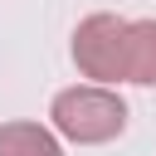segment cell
Wrapping results in <instances>:
<instances>
[{
  "instance_id": "cell-1",
  "label": "cell",
  "mask_w": 156,
  "mask_h": 156,
  "mask_svg": "<svg viewBox=\"0 0 156 156\" xmlns=\"http://www.w3.org/2000/svg\"><path fill=\"white\" fill-rule=\"evenodd\" d=\"M54 127L78 141V146H98V141H112L122 127H127V102L102 88V83H83V88H63L49 107Z\"/></svg>"
},
{
  "instance_id": "cell-2",
  "label": "cell",
  "mask_w": 156,
  "mask_h": 156,
  "mask_svg": "<svg viewBox=\"0 0 156 156\" xmlns=\"http://www.w3.org/2000/svg\"><path fill=\"white\" fill-rule=\"evenodd\" d=\"M73 63L93 83H127V20L122 15H88L73 29Z\"/></svg>"
},
{
  "instance_id": "cell-3",
  "label": "cell",
  "mask_w": 156,
  "mask_h": 156,
  "mask_svg": "<svg viewBox=\"0 0 156 156\" xmlns=\"http://www.w3.org/2000/svg\"><path fill=\"white\" fill-rule=\"evenodd\" d=\"M127 83L156 88V20H127Z\"/></svg>"
},
{
  "instance_id": "cell-4",
  "label": "cell",
  "mask_w": 156,
  "mask_h": 156,
  "mask_svg": "<svg viewBox=\"0 0 156 156\" xmlns=\"http://www.w3.org/2000/svg\"><path fill=\"white\" fill-rule=\"evenodd\" d=\"M0 156H63V146L39 122H5L0 127Z\"/></svg>"
}]
</instances>
